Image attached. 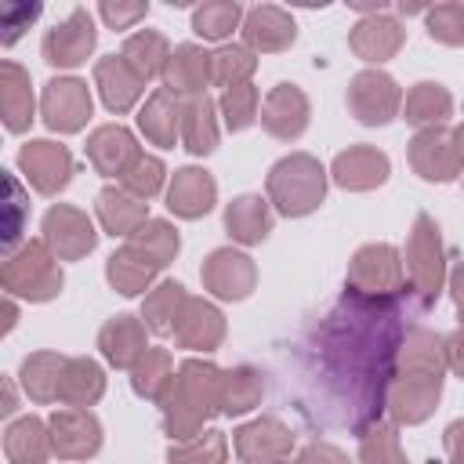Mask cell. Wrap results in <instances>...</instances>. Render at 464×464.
Listing matches in <instances>:
<instances>
[{"label":"cell","instance_id":"6da1fadb","mask_svg":"<svg viewBox=\"0 0 464 464\" xmlns=\"http://www.w3.org/2000/svg\"><path fill=\"white\" fill-rule=\"evenodd\" d=\"M402 334V308L392 301H370L359 290L344 294L341 304L319 323L308 344L301 413L319 420L334 381H348V428H362L381 413L395 341Z\"/></svg>","mask_w":464,"mask_h":464},{"label":"cell","instance_id":"7a4b0ae2","mask_svg":"<svg viewBox=\"0 0 464 464\" xmlns=\"http://www.w3.org/2000/svg\"><path fill=\"white\" fill-rule=\"evenodd\" d=\"M294 174L297 178H290L286 163H279L272 170V192H276L283 214H304L323 196V170L308 156H294Z\"/></svg>","mask_w":464,"mask_h":464},{"label":"cell","instance_id":"3957f363","mask_svg":"<svg viewBox=\"0 0 464 464\" xmlns=\"http://www.w3.org/2000/svg\"><path fill=\"white\" fill-rule=\"evenodd\" d=\"M94 47V25L87 18V11H72L65 25H58L47 40H44V54L51 65H76L87 58V51Z\"/></svg>","mask_w":464,"mask_h":464},{"label":"cell","instance_id":"277c9868","mask_svg":"<svg viewBox=\"0 0 464 464\" xmlns=\"http://www.w3.org/2000/svg\"><path fill=\"white\" fill-rule=\"evenodd\" d=\"M395 102H399V91H395V83L384 72H362V76H355V83H352V109L359 112L362 123H384V120H392Z\"/></svg>","mask_w":464,"mask_h":464},{"label":"cell","instance_id":"5b68a950","mask_svg":"<svg viewBox=\"0 0 464 464\" xmlns=\"http://www.w3.org/2000/svg\"><path fill=\"white\" fill-rule=\"evenodd\" d=\"M87 112H91V98L80 80H54L47 87V123L51 127L72 130L83 123Z\"/></svg>","mask_w":464,"mask_h":464},{"label":"cell","instance_id":"8992f818","mask_svg":"<svg viewBox=\"0 0 464 464\" xmlns=\"http://www.w3.org/2000/svg\"><path fill=\"white\" fill-rule=\"evenodd\" d=\"M246 40L265 47V51L286 47L294 40V22L279 7H254L246 14Z\"/></svg>","mask_w":464,"mask_h":464},{"label":"cell","instance_id":"52a82bcc","mask_svg":"<svg viewBox=\"0 0 464 464\" xmlns=\"http://www.w3.org/2000/svg\"><path fill=\"white\" fill-rule=\"evenodd\" d=\"M22 163L33 170V178H36L40 188L51 192V188L65 185V174H69V156H65V149L51 145V141H36V145H29V149L22 152Z\"/></svg>","mask_w":464,"mask_h":464},{"label":"cell","instance_id":"ba28073f","mask_svg":"<svg viewBox=\"0 0 464 464\" xmlns=\"http://www.w3.org/2000/svg\"><path fill=\"white\" fill-rule=\"evenodd\" d=\"M399 40H402V29L392 22V18H373V22H362V25H355V33H352V47L362 54V58H388L395 47H399Z\"/></svg>","mask_w":464,"mask_h":464},{"label":"cell","instance_id":"9c48e42d","mask_svg":"<svg viewBox=\"0 0 464 464\" xmlns=\"http://www.w3.org/2000/svg\"><path fill=\"white\" fill-rule=\"evenodd\" d=\"M98 80H102V94L109 102V109H127L134 102V94L141 91V76L123 62V58H109L98 65Z\"/></svg>","mask_w":464,"mask_h":464},{"label":"cell","instance_id":"30bf717a","mask_svg":"<svg viewBox=\"0 0 464 464\" xmlns=\"http://www.w3.org/2000/svg\"><path fill=\"white\" fill-rule=\"evenodd\" d=\"M210 199H214V185H210L207 174H199V170H181L178 174V181L170 188V207L178 214L196 218V214H203L210 207Z\"/></svg>","mask_w":464,"mask_h":464},{"label":"cell","instance_id":"8fae6325","mask_svg":"<svg viewBox=\"0 0 464 464\" xmlns=\"http://www.w3.org/2000/svg\"><path fill=\"white\" fill-rule=\"evenodd\" d=\"M384 170H388L384 156H377L370 149H352V152H344L337 160V181L341 185H355V188L373 185V181H384Z\"/></svg>","mask_w":464,"mask_h":464},{"label":"cell","instance_id":"7c38bea8","mask_svg":"<svg viewBox=\"0 0 464 464\" xmlns=\"http://www.w3.org/2000/svg\"><path fill=\"white\" fill-rule=\"evenodd\" d=\"M207 69H210V58L185 44V47H178L170 54L167 83H170V91H196V87H203V72Z\"/></svg>","mask_w":464,"mask_h":464},{"label":"cell","instance_id":"4fadbf2b","mask_svg":"<svg viewBox=\"0 0 464 464\" xmlns=\"http://www.w3.org/2000/svg\"><path fill=\"white\" fill-rule=\"evenodd\" d=\"M225 221H228L232 236H239V239H246V243H250V239H261V236L268 232V214H265L261 199H254V196L232 203Z\"/></svg>","mask_w":464,"mask_h":464},{"label":"cell","instance_id":"5bb4252c","mask_svg":"<svg viewBox=\"0 0 464 464\" xmlns=\"http://www.w3.org/2000/svg\"><path fill=\"white\" fill-rule=\"evenodd\" d=\"M123 62H127L138 76L156 72L160 62H163V36H156V33H138V36H130V40H127V51H123Z\"/></svg>","mask_w":464,"mask_h":464},{"label":"cell","instance_id":"9a60e30c","mask_svg":"<svg viewBox=\"0 0 464 464\" xmlns=\"http://www.w3.org/2000/svg\"><path fill=\"white\" fill-rule=\"evenodd\" d=\"M102 344H105V355H109L116 366H123V362H130V355L138 352V330H134L127 319H116V323L105 326Z\"/></svg>","mask_w":464,"mask_h":464},{"label":"cell","instance_id":"2e32d148","mask_svg":"<svg viewBox=\"0 0 464 464\" xmlns=\"http://www.w3.org/2000/svg\"><path fill=\"white\" fill-rule=\"evenodd\" d=\"M236 18H239V7H236V4H207V7L196 11V22H192V25H196L199 36L218 40V36L232 33Z\"/></svg>","mask_w":464,"mask_h":464},{"label":"cell","instance_id":"e0dca14e","mask_svg":"<svg viewBox=\"0 0 464 464\" xmlns=\"http://www.w3.org/2000/svg\"><path fill=\"white\" fill-rule=\"evenodd\" d=\"M428 33L446 40V44H460L464 40V7L460 4H442L428 14Z\"/></svg>","mask_w":464,"mask_h":464},{"label":"cell","instance_id":"ac0fdd59","mask_svg":"<svg viewBox=\"0 0 464 464\" xmlns=\"http://www.w3.org/2000/svg\"><path fill=\"white\" fill-rule=\"evenodd\" d=\"M446 105H450V98L439 91V83H420L413 91V98L406 102V112H410V120H439L446 112Z\"/></svg>","mask_w":464,"mask_h":464},{"label":"cell","instance_id":"d6986e66","mask_svg":"<svg viewBox=\"0 0 464 464\" xmlns=\"http://www.w3.org/2000/svg\"><path fill=\"white\" fill-rule=\"evenodd\" d=\"M254 69V58L243 47H225L221 54L210 58V72L214 80H228V76H246Z\"/></svg>","mask_w":464,"mask_h":464},{"label":"cell","instance_id":"ffe728a7","mask_svg":"<svg viewBox=\"0 0 464 464\" xmlns=\"http://www.w3.org/2000/svg\"><path fill=\"white\" fill-rule=\"evenodd\" d=\"M232 381H228V399H225V410L228 413H239V410H246L254 399H257V392H261V384L254 381V373L250 370H239V373H228Z\"/></svg>","mask_w":464,"mask_h":464},{"label":"cell","instance_id":"44dd1931","mask_svg":"<svg viewBox=\"0 0 464 464\" xmlns=\"http://www.w3.org/2000/svg\"><path fill=\"white\" fill-rule=\"evenodd\" d=\"M254 102H257V94L243 83V87H232L228 94H225V112H228V127H246L250 123V116H254Z\"/></svg>","mask_w":464,"mask_h":464},{"label":"cell","instance_id":"7402d4cb","mask_svg":"<svg viewBox=\"0 0 464 464\" xmlns=\"http://www.w3.org/2000/svg\"><path fill=\"white\" fill-rule=\"evenodd\" d=\"M188 127H192V130H188V149H192V152L214 149V127H210V105H207V102H196Z\"/></svg>","mask_w":464,"mask_h":464},{"label":"cell","instance_id":"603a6c76","mask_svg":"<svg viewBox=\"0 0 464 464\" xmlns=\"http://www.w3.org/2000/svg\"><path fill=\"white\" fill-rule=\"evenodd\" d=\"M170 460L174 464H188V460H196V464H214V460H221V439L214 435L210 439V446L203 450V446H196V450H170Z\"/></svg>","mask_w":464,"mask_h":464},{"label":"cell","instance_id":"cb8c5ba5","mask_svg":"<svg viewBox=\"0 0 464 464\" xmlns=\"http://www.w3.org/2000/svg\"><path fill=\"white\" fill-rule=\"evenodd\" d=\"M36 14H40V7H36V4H33V7H25V4H22V7H11V4H7V7H4V29H7V44L14 40L18 25H22V22H33Z\"/></svg>","mask_w":464,"mask_h":464},{"label":"cell","instance_id":"d4e9b609","mask_svg":"<svg viewBox=\"0 0 464 464\" xmlns=\"http://www.w3.org/2000/svg\"><path fill=\"white\" fill-rule=\"evenodd\" d=\"M138 192H152L160 185V163L156 160H138V178H130Z\"/></svg>","mask_w":464,"mask_h":464},{"label":"cell","instance_id":"484cf974","mask_svg":"<svg viewBox=\"0 0 464 464\" xmlns=\"http://www.w3.org/2000/svg\"><path fill=\"white\" fill-rule=\"evenodd\" d=\"M102 14H105L112 25H127V22L141 18V14H145V7H141V4H138V7H112V4H105V7H102Z\"/></svg>","mask_w":464,"mask_h":464},{"label":"cell","instance_id":"4316f807","mask_svg":"<svg viewBox=\"0 0 464 464\" xmlns=\"http://www.w3.org/2000/svg\"><path fill=\"white\" fill-rule=\"evenodd\" d=\"M457 297H460V304H464V268H460V276H457Z\"/></svg>","mask_w":464,"mask_h":464}]
</instances>
